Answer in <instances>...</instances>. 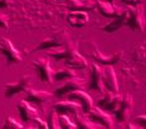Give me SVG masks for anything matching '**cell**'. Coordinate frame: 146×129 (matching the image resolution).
<instances>
[{
  "mask_svg": "<svg viewBox=\"0 0 146 129\" xmlns=\"http://www.w3.org/2000/svg\"><path fill=\"white\" fill-rule=\"evenodd\" d=\"M71 35L69 33L62 29V30H58L56 33H53L52 35H49L48 38H45L44 40H42L38 45L35 46V52H44V50L48 49H53V48H59L63 46L66 44H68L71 41Z\"/></svg>",
  "mask_w": 146,
  "mask_h": 129,
  "instance_id": "1",
  "label": "cell"
},
{
  "mask_svg": "<svg viewBox=\"0 0 146 129\" xmlns=\"http://www.w3.org/2000/svg\"><path fill=\"white\" fill-rule=\"evenodd\" d=\"M0 29H4V30L9 29V16L4 13H0Z\"/></svg>",
  "mask_w": 146,
  "mask_h": 129,
  "instance_id": "29",
  "label": "cell"
},
{
  "mask_svg": "<svg viewBox=\"0 0 146 129\" xmlns=\"http://www.w3.org/2000/svg\"><path fill=\"white\" fill-rule=\"evenodd\" d=\"M24 93H25V100H28L32 104H35L38 107H44L50 100V98L53 97V94L49 92L35 90V89H30V88H28Z\"/></svg>",
  "mask_w": 146,
  "mask_h": 129,
  "instance_id": "11",
  "label": "cell"
},
{
  "mask_svg": "<svg viewBox=\"0 0 146 129\" xmlns=\"http://www.w3.org/2000/svg\"><path fill=\"white\" fill-rule=\"evenodd\" d=\"M123 4H126L127 7H137V5L142 4L144 0H121Z\"/></svg>",
  "mask_w": 146,
  "mask_h": 129,
  "instance_id": "32",
  "label": "cell"
},
{
  "mask_svg": "<svg viewBox=\"0 0 146 129\" xmlns=\"http://www.w3.org/2000/svg\"><path fill=\"white\" fill-rule=\"evenodd\" d=\"M88 22H90V16L87 11L74 10L67 15V23L73 28H83Z\"/></svg>",
  "mask_w": 146,
  "mask_h": 129,
  "instance_id": "20",
  "label": "cell"
},
{
  "mask_svg": "<svg viewBox=\"0 0 146 129\" xmlns=\"http://www.w3.org/2000/svg\"><path fill=\"white\" fill-rule=\"evenodd\" d=\"M77 41H69L68 44H66V45L63 46H59V48H53V49H48V50H44L45 54H47L48 56H52V58L57 59V60H64L66 56L68 55V53L71 52L72 49H74V48H77Z\"/></svg>",
  "mask_w": 146,
  "mask_h": 129,
  "instance_id": "19",
  "label": "cell"
},
{
  "mask_svg": "<svg viewBox=\"0 0 146 129\" xmlns=\"http://www.w3.org/2000/svg\"><path fill=\"white\" fill-rule=\"evenodd\" d=\"M67 97H68V99H71V100L77 101L81 105L82 112L84 114H87L91 110V108L93 107V100L91 98V95L88 93L83 92L82 89H77V90L69 93V94H67Z\"/></svg>",
  "mask_w": 146,
  "mask_h": 129,
  "instance_id": "12",
  "label": "cell"
},
{
  "mask_svg": "<svg viewBox=\"0 0 146 129\" xmlns=\"http://www.w3.org/2000/svg\"><path fill=\"white\" fill-rule=\"evenodd\" d=\"M84 84H86V80L82 79V78H78V77H73L71 79L66 80V83L63 84V85L58 86V88L54 90L53 94L56 95V97H66L67 94H69V93L77 90V89H82L84 86Z\"/></svg>",
  "mask_w": 146,
  "mask_h": 129,
  "instance_id": "9",
  "label": "cell"
},
{
  "mask_svg": "<svg viewBox=\"0 0 146 129\" xmlns=\"http://www.w3.org/2000/svg\"><path fill=\"white\" fill-rule=\"evenodd\" d=\"M122 95L118 92H105L103 97L98 100V107L103 110H108V112H113L117 108V105L120 104Z\"/></svg>",
  "mask_w": 146,
  "mask_h": 129,
  "instance_id": "10",
  "label": "cell"
},
{
  "mask_svg": "<svg viewBox=\"0 0 146 129\" xmlns=\"http://www.w3.org/2000/svg\"><path fill=\"white\" fill-rule=\"evenodd\" d=\"M145 56H146V52H145L144 44H137V45L135 46V49H133V60L144 65Z\"/></svg>",
  "mask_w": 146,
  "mask_h": 129,
  "instance_id": "25",
  "label": "cell"
},
{
  "mask_svg": "<svg viewBox=\"0 0 146 129\" xmlns=\"http://www.w3.org/2000/svg\"><path fill=\"white\" fill-rule=\"evenodd\" d=\"M106 1H108V3H112V4H113V3H115V0H106Z\"/></svg>",
  "mask_w": 146,
  "mask_h": 129,
  "instance_id": "35",
  "label": "cell"
},
{
  "mask_svg": "<svg viewBox=\"0 0 146 129\" xmlns=\"http://www.w3.org/2000/svg\"><path fill=\"white\" fill-rule=\"evenodd\" d=\"M74 118V123L76 125H77V128L80 129H96V128H101L98 124H96L93 120H91L90 118H88L87 115H84L81 113H78L76 117H73Z\"/></svg>",
  "mask_w": 146,
  "mask_h": 129,
  "instance_id": "23",
  "label": "cell"
},
{
  "mask_svg": "<svg viewBox=\"0 0 146 129\" xmlns=\"http://www.w3.org/2000/svg\"><path fill=\"white\" fill-rule=\"evenodd\" d=\"M67 8L71 11H91L96 8V0H68Z\"/></svg>",
  "mask_w": 146,
  "mask_h": 129,
  "instance_id": "22",
  "label": "cell"
},
{
  "mask_svg": "<svg viewBox=\"0 0 146 129\" xmlns=\"http://www.w3.org/2000/svg\"><path fill=\"white\" fill-rule=\"evenodd\" d=\"M87 117L98 124L101 128H112L113 127V119L106 110L101 109L100 107H92L91 110L87 113Z\"/></svg>",
  "mask_w": 146,
  "mask_h": 129,
  "instance_id": "8",
  "label": "cell"
},
{
  "mask_svg": "<svg viewBox=\"0 0 146 129\" xmlns=\"http://www.w3.org/2000/svg\"><path fill=\"white\" fill-rule=\"evenodd\" d=\"M126 128H129V129H137L139 127H137V125H135V124H132V123H129V124L126 125Z\"/></svg>",
  "mask_w": 146,
  "mask_h": 129,
  "instance_id": "34",
  "label": "cell"
},
{
  "mask_svg": "<svg viewBox=\"0 0 146 129\" xmlns=\"http://www.w3.org/2000/svg\"><path fill=\"white\" fill-rule=\"evenodd\" d=\"M54 110L58 114H66L68 117H76L78 113L82 112L81 105L74 100H60L54 104Z\"/></svg>",
  "mask_w": 146,
  "mask_h": 129,
  "instance_id": "13",
  "label": "cell"
},
{
  "mask_svg": "<svg viewBox=\"0 0 146 129\" xmlns=\"http://www.w3.org/2000/svg\"><path fill=\"white\" fill-rule=\"evenodd\" d=\"M135 124L139 125L140 128H146V115H144V114H141V115H136Z\"/></svg>",
  "mask_w": 146,
  "mask_h": 129,
  "instance_id": "30",
  "label": "cell"
},
{
  "mask_svg": "<svg viewBox=\"0 0 146 129\" xmlns=\"http://www.w3.org/2000/svg\"><path fill=\"white\" fill-rule=\"evenodd\" d=\"M35 123V125L38 127L39 129H48V124H47V122L43 120V119H40V117H36V118L33 120Z\"/></svg>",
  "mask_w": 146,
  "mask_h": 129,
  "instance_id": "31",
  "label": "cell"
},
{
  "mask_svg": "<svg viewBox=\"0 0 146 129\" xmlns=\"http://www.w3.org/2000/svg\"><path fill=\"white\" fill-rule=\"evenodd\" d=\"M64 62H66V67H68L71 69H86L88 67L87 59L78 52L77 48L72 49L71 52L68 53Z\"/></svg>",
  "mask_w": 146,
  "mask_h": 129,
  "instance_id": "17",
  "label": "cell"
},
{
  "mask_svg": "<svg viewBox=\"0 0 146 129\" xmlns=\"http://www.w3.org/2000/svg\"><path fill=\"white\" fill-rule=\"evenodd\" d=\"M47 124L48 128L50 129H59V114L56 112V110H52V112L48 114V119H47Z\"/></svg>",
  "mask_w": 146,
  "mask_h": 129,
  "instance_id": "26",
  "label": "cell"
},
{
  "mask_svg": "<svg viewBox=\"0 0 146 129\" xmlns=\"http://www.w3.org/2000/svg\"><path fill=\"white\" fill-rule=\"evenodd\" d=\"M0 54L7 59L8 65L19 64L23 60V56L20 54V52L14 46L11 40L8 38H3L0 40Z\"/></svg>",
  "mask_w": 146,
  "mask_h": 129,
  "instance_id": "4",
  "label": "cell"
},
{
  "mask_svg": "<svg viewBox=\"0 0 146 129\" xmlns=\"http://www.w3.org/2000/svg\"><path fill=\"white\" fill-rule=\"evenodd\" d=\"M14 0H0V9H8L11 7Z\"/></svg>",
  "mask_w": 146,
  "mask_h": 129,
  "instance_id": "33",
  "label": "cell"
},
{
  "mask_svg": "<svg viewBox=\"0 0 146 129\" xmlns=\"http://www.w3.org/2000/svg\"><path fill=\"white\" fill-rule=\"evenodd\" d=\"M59 125L63 129H76L77 125L71 119V117L66 115V114H59Z\"/></svg>",
  "mask_w": 146,
  "mask_h": 129,
  "instance_id": "27",
  "label": "cell"
},
{
  "mask_svg": "<svg viewBox=\"0 0 146 129\" xmlns=\"http://www.w3.org/2000/svg\"><path fill=\"white\" fill-rule=\"evenodd\" d=\"M18 112H19L20 119L23 122H33L36 117H39L38 110L32 105V103H29L25 99L18 103Z\"/></svg>",
  "mask_w": 146,
  "mask_h": 129,
  "instance_id": "18",
  "label": "cell"
},
{
  "mask_svg": "<svg viewBox=\"0 0 146 129\" xmlns=\"http://www.w3.org/2000/svg\"><path fill=\"white\" fill-rule=\"evenodd\" d=\"M96 9L105 18H115L122 10V9L117 8L115 4L106 1V0H96Z\"/></svg>",
  "mask_w": 146,
  "mask_h": 129,
  "instance_id": "21",
  "label": "cell"
},
{
  "mask_svg": "<svg viewBox=\"0 0 146 129\" xmlns=\"http://www.w3.org/2000/svg\"><path fill=\"white\" fill-rule=\"evenodd\" d=\"M102 83H103V85H105V89H107L110 92H118L120 90L117 74H116V70L113 69L112 65H106V68H103Z\"/></svg>",
  "mask_w": 146,
  "mask_h": 129,
  "instance_id": "16",
  "label": "cell"
},
{
  "mask_svg": "<svg viewBox=\"0 0 146 129\" xmlns=\"http://www.w3.org/2000/svg\"><path fill=\"white\" fill-rule=\"evenodd\" d=\"M127 16H129V10H127V8L122 9L115 18H111V22L108 24H106L105 26H102V30L106 31V33H110V34L120 30L121 28L126 26Z\"/></svg>",
  "mask_w": 146,
  "mask_h": 129,
  "instance_id": "14",
  "label": "cell"
},
{
  "mask_svg": "<svg viewBox=\"0 0 146 129\" xmlns=\"http://www.w3.org/2000/svg\"><path fill=\"white\" fill-rule=\"evenodd\" d=\"M33 82V77L32 75H24L17 82H11L7 83L4 88V94L5 98H11L15 95L24 93L28 88H30V84Z\"/></svg>",
  "mask_w": 146,
  "mask_h": 129,
  "instance_id": "5",
  "label": "cell"
},
{
  "mask_svg": "<svg viewBox=\"0 0 146 129\" xmlns=\"http://www.w3.org/2000/svg\"><path fill=\"white\" fill-rule=\"evenodd\" d=\"M33 67L39 74V78H40L42 82L45 83H52L53 82V69L50 67V62L47 56H40V58L35 59L33 62Z\"/></svg>",
  "mask_w": 146,
  "mask_h": 129,
  "instance_id": "6",
  "label": "cell"
},
{
  "mask_svg": "<svg viewBox=\"0 0 146 129\" xmlns=\"http://www.w3.org/2000/svg\"><path fill=\"white\" fill-rule=\"evenodd\" d=\"M73 77H76L74 69H71V68L66 67L63 69H59V70L54 71L53 80H56V82H60V80H68V79H71V78H73Z\"/></svg>",
  "mask_w": 146,
  "mask_h": 129,
  "instance_id": "24",
  "label": "cell"
},
{
  "mask_svg": "<svg viewBox=\"0 0 146 129\" xmlns=\"http://www.w3.org/2000/svg\"><path fill=\"white\" fill-rule=\"evenodd\" d=\"M129 10V16H127L126 26L132 29L133 31H144L145 29V16H144V9L141 4L137 7H127Z\"/></svg>",
  "mask_w": 146,
  "mask_h": 129,
  "instance_id": "2",
  "label": "cell"
},
{
  "mask_svg": "<svg viewBox=\"0 0 146 129\" xmlns=\"http://www.w3.org/2000/svg\"><path fill=\"white\" fill-rule=\"evenodd\" d=\"M102 75H103V68L98 63H92L91 64V85L90 88L92 90L105 93V85L102 83Z\"/></svg>",
  "mask_w": 146,
  "mask_h": 129,
  "instance_id": "15",
  "label": "cell"
},
{
  "mask_svg": "<svg viewBox=\"0 0 146 129\" xmlns=\"http://www.w3.org/2000/svg\"><path fill=\"white\" fill-rule=\"evenodd\" d=\"M3 128H4V129H23L24 125L20 122L15 120L13 117L9 115V117H7V119H5Z\"/></svg>",
  "mask_w": 146,
  "mask_h": 129,
  "instance_id": "28",
  "label": "cell"
},
{
  "mask_svg": "<svg viewBox=\"0 0 146 129\" xmlns=\"http://www.w3.org/2000/svg\"><path fill=\"white\" fill-rule=\"evenodd\" d=\"M132 109H133V99L131 97V94L127 93V94L122 95V99H121L117 108L113 110V113L118 122H125L130 118Z\"/></svg>",
  "mask_w": 146,
  "mask_h": 129,
  "instance_id": "7",
  "label": "cell"
},
{
  "mask_svg": "<svg viewBox=\"0 0 146 129\" xmlns=\"http://www.w3.org/2000/svg\"><path fill=\"white\" fill-rule=\"evenodd\" d=\"M90 50H91L92 58L95 59L98 64H102V65H115L116 63L121 60L122 54H123L122 50H118V52L115 54L106 55V54H103L101 50L98 49V46H97V44L95 41H90Z\"/></svg>",
  "mask_w": 146,
  "mask_h": 129,
  "instance_id": "3",
  "label": "cell"
}]
</instances>
